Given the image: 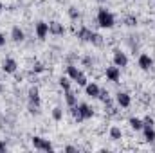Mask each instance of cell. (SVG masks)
<instances>
[{
    "label": "cell",
    "instance_id": "26",
    "mask_svg": "<svg viewBox=\"0 0 155 153\" xmlns=\"http://www.w3.org/2000/svg\"><path fill=\"white\" fill-rule=\"evenodd\" d=\"M143 122H144V126H153V124H155V121L150 117V115H148V117H144V119H143Z\"/></svg>",
    "mask_w": 155,
    "mask_h": 153
},
{
    "label": "cell",
    "instance_id": "19",
    "mask_svg": "<svg viewBox=\"0 0 155 153\" xmlns=\"http://www.w3.org/2000/svg\"><path fill=\"white\" fill-rule=\"evenodd\" d=\"M121 137H123L121 128H119V126H112V128H110V139H112V141H119Z\"/></svg>",
    "mask_w": 155,
    "mask_h": 153
},
{
    "label": "cell",
    "instance_id": "16",
    "mask_svg": "<svg viewBox=\"0 0 155 153\" xmlns=\"http://www.w3.org/2000/svg\"><path fill=\"white\" fill-rule=\"evenodd\" d=\"M65 103H67V106H69V108H71V106H76V105H78L76 94H74L72 90H65Z\"/></svg>",
    "mask_w": 155,
    "mask_h": 153
},
{
    "label": "cell",
    "instance_id": "2",
    "mask_svg": "<svg viewBox=\"0 0 155 153\" xmlns=\"http://www.w3.org/2000/svg\"><path fill=\"white\" fill-rule=\"evenodd\" d=\"M31 142H33L35 150H40V151H52V150H54L52 142H51L49 139H43V137H40V135H35V137L31 139Z\"/></svg>",
    "mask_w": 155,
    "mask_h": 153
},
{
    "label": "cell",
    "instance_id": "17",
    "mask_svg": "<svg viewBox=\"0 0 155 153\" xmlns=\"http://www.w3.org/2000/svg\"><path fill=\"white\" fill-rule=\"evenodd\" d=\"M81 74H83V72H81V69H78L76 65H69V67H67V76L71 77V79H74V81H76Z\"/></svg>",
    "mask_w": 155,
    "mask_h": 153
},
{
    "label": "cell",
    "instance_id": "18",
    "mask_svg": "<svg viewBox=\"0 0 155 153\" xmlns=\"http://www.w3.org/2000/svg\"><path fill=\"white\" fill-rule=\"evenodd\" d=\"M143 132H144V141L146 142H153L155 141V128L153 126H144Z\"/></svg>",
    "mask_w": 155,
    "mask_h": 153
},
{
    "label": "cell",
    "instance_id": "28",
    "mask_svg": "<svg viewBox=\"0 0 155 153\" xmlns=\"http://www.w3.org/2000/svg\"><path fill=\"white\" fill-rule=\"evenodd\" d=\"M33 70H35V72H43V65H41V63H35Z\"/></svg>",
    "mask_w": 155,
    "mask_h": 153
},
{
    "label": "cell",
    "instance_id": "21",
    "mask_svg": "<svg viewBox=\"0 0 155 153\" xmlns=\"http://www.w3.org/2000/svg\"><path fill=\"white\" fill-rule=\"evenodd\" d=\"M58 85L63 88V90H71V77H60V81H58Z\"/></svg>",
    "mask_w": 155,
    "mask_h": 153
},
{
    "label": "cell",
    "instance_id": "20",
    "mask_svg": "<svg viewBox=\"0 0 155 153\" xmlns=\"http://www.w3.org/2000/svg\"><path fill=\"white\" fill-rule=\"evenodd\" d=\"M52 119H54V121H61V119H63V110H61V106H54V108H52Z\"/></svg>",
    "mask_w": 155,
    "mask_h": 153
},
{
    "label": "cell",
    "instance_id": "10",
    "mask_svg": "<svg viewBox=\"0 0 155 153\" xmlns=\"http://www.w3.org/2000/svg\"><path fill=\"white\" fill-rule=\"evenodd\" d=\"M2 69H4V72H7V74H15L16 69H18V63H16V60H13V58H5L4 63H2Z\"/></svg>",
    "mask_w": 155,
    "mask_h": 153
},
{
    "label": "cell",
    "instance_id": "12",
    "mask_svg": "<svg viewBox=\"0 0 155 153\" xmlns=\"http://www.w3.org/2000/svg\"><path fill=\"white\" fill-rule=\"evenodd\" d=\"M78 110H79V114L83 117V121H85V119H90V117L94 115V110H92L90 105H87V103H79V105H78Z\"/></svg>",
    "mask_w": 155,
    "mask_h": 153
},
{
    "label": "cell",
    "instance_id": "7",
    "mask_svg": "<svg viewBox=\"0 0 155 153\" xmlns=\"http://www.w3.org/2000/svg\"><path fill=\"white\" fill-rule=\"evenodd\" d=\"M49 34H54V36H61L65 34V27L61 22H49Z\"/></svg>",
    "mask_w": 155,
    "mask_h": 153
},
{
    "label": "cell",
    "instance_id": "23",
    "mask_svg": "<svg viewBox=\"0 0 155 153\" xmlns=\"http://www.w3.org/2000/svg\"><path fill=\"white\" fill-rule=\"evenodd\" d=\"M90 43H94V45H103V38H101V34L94 33V36H92V41H90Z\"/></svg>",
    "mask_w": 155,
    "mask_h": 153
},
{
    "label": "cell",
    "instance_id": "27",
    "mask_svg": "<svg viewBox=\"0 0 155 153\" xmlns=\"http://www.w3.org/2000/svg\"><path fill=\"white\" fill-rule=\"evenodd\" d=\"M135 24H137V18H134V16L126 18V25H135Z\"/></svg>",
    "mask_w": 155,
    "mask_h": 153
},
{
    "label": "cell",
    "instance_id": "22",
    "mask_svg": "<svg viewBox=\"0 0 155 153\" xmlns=\"http://www.w3.org/2000/svg\"><path fill=\"white\" fill-rule=\"evenodd\" d=\"M71 114H72V117L76 119L78 122H81V121H83V117H81L79 110H78V105H76V106H71Z\"/></svg>",
    "mask_w": 155,
    "mask_h": 153
},
{
    "label": "cell",
    "instance_id": "15",
    "mask_svg": "<svg viewBox=\"0 0 155 153\" xmlns=\"http://www.w3.org/2000/svg\"><path fill=\"white\" fill-rule=\"evenodd\" d=\"M128 124H130V128L135 130V132H141V130L144 128V122H143V119H139V117H130V119H128Z\"/></svg>",
    "mask_w": 155,
    "mask_h": 153
},
{
    "label": "cell",
    "instance_id": "5",
    "mask_svg": "<svg viewBox=\"0 0 155 153\" xmlns=\"http://www.w3.org/2000/svg\"><path fill=\"white\" fill-rule=\"evenodd\" d=\"M137 63H139L141 70H150V69L153 67V60H152V56H150V54H144V52L139 56Z\"/></svg>",
    "mask_w": 155,
    "mask_h": 153
},
{
    "label": "cell",
    "instance_id": "8",
    "mask_svg": "<svg viewBox=\"0 0 155 153\" xmlns=\"http://www.w3.org/2000/svg\"><path fill=\"white\" fill-rule=\"evenodd\" d=\"M114 65L119 67V69L126 67L128 65V56L124 52H121V50H114Z\"/></svg>",
    "mask_w": 155,
    "mask_h": 153
},
{
    "label": "cell",
    "instance_id": "6",
    "mask_svg": "<svg viewBox=\"0 0 155 153\" xmlns=\"http://www.w3.org/2000/svg\"><path fill=\"white\" fill-rule=\"evenodd\" d=\"M105 76L108 81H112V83H117L119 81V77H121V69L116 67V65H112V67H107V72H105Z\"/></svg>",
    "mask_w": 155,
    "mask_h": 153
},
{
    "label": "cell",
    "instance_id": "14",
    "mask_svg": "<svg viewBox=\"0 0 155 153\" xmlns=\"http://www.w3.org/2000/svg\"><path fill=\"white\" fill-rule=\"evenodd\" d=\"M76 34H78V38L83 40V41H92V36H94V33H92L88 27H81Z\"/></svg>",
    "mask_w": 155,
    "mask_h": 153
},
{
    "label": "cell",
    "instance_id": "25",
    "mask_svg": "<svg viewBox=\"0 0 155 153\" xmlns=\"http://www.w3.org/2000/svg\"><path fill=\"white\" fill-rule=\"evenodd\" d=\"M76 83L79 85V86H83V88H85V85H87L88 81H87V77H85V74H81V76H79V77L76 79Z\"/></svg>",
    "mask_w": 155,
    "mask_h": 153
},
{
    "label": "cell",
    "instance_id": "30",
    "mask_svg": "<svg viewBox=\"0 0 155 153\" xmlns=\"http://www.w3.org/2000/svg\"><path fill=\"white\" fill-rule=\"evenodd\" d=\"M65 151H67V153H74V151H78V148H76V146H67V148H65Z\"/></svg>",
    "mask_w": 155,
    "mask_h": 153
},
{
    "label": "cell",
    "instance_id": "11",
    "mask_svg": "<svg viewBox=\"0 0 155 153\" xmlns=\"http://www.w3.org/2000/svg\"><path fill=\"white\" fill-rule=\"evenodd\" d=\"M35 31H36V36L40 40H45L47 34H49V24L43 22V20H40L38 24H36V27H35Z\"/></svg>",
    "mask_w": 155,
    "mask_h": 153
},
{
    "label": "cell",
    "instance_id": "1",
    "mask_svg": "<svg viewBox=\"0 0 155 153\" xmlns=\"http://www.w3.org/2000/svg\"><path fill=\"white\" fill-rule=\"evenodd\" d=\"M97 25H99L101 29H112V27L116 25L114 15H112L108 9L99 7V11H97Z\"/></svg>",
    "mask_w": 155,
    "mask_h": 153
},
{
    "label": "cell",
    "instance_id": "32",
    "mask_svg": "<svg viewBox=\"0 0 155 153\" xmlns=\"http://www.w3.org/2000/svg\"><path fill=\"white\" fill-rule=\"evenodd\" d=\"M4 43H5V38H4V34L0 33V47H4Z\"/></svg>",
    "mask_w": 155,
    "mask_h": 153
},
{
    "label": "cell",
    "instance_id": "3",
    "mask_svg": "<svg viewBox=\"0 0 155 153\" xmlns=\"http://www.w3.org/2000/svg\"><path fill=\"white\" fill-rule=\"evenodd\" d=\"M85 94L88 96V97H92V99H97L99 97V94H101V88H99V85L97 83H87L85 85Z\"/></svg>",
    "mask_w": 155,
    "mask_h": 153
},
{
    "label": "cell",
    "instance_id": "13",
    "mask_svg": "<svg viewBox=\"0 0 155 153\" xmlns=\"http://www.w3.org/2000/svg\"><path fill=\"white\" fill-rule=\"evenodd\" d=\"M24 38H25L24 31H22L18 25H15V27L11 29V40H13V41H16V43H20V41H24Z\"/></svg>",
    "mask_w": 155,
    "mask_h": 153
},
{
    "label": "cell",
    "instance_id": "24",
    "mask_svg": "<svg viewBox=\"0 0 155 153\" xmlns=\"http://www.w3.org/2000/svg\"><path fill=\"white\" fill-rule=\"evenodd\" d=\"M69 16H71L72 20H78V18H79V11H78L76 7H71V9H69Z\"/></svg>",
    "mask_w": 155,
    "mask_h": 153
},
{
    "label": "cell",
    "instance_id": "4",
    "mask_svg": "<svg viewBox=\"0 0 155 153\" xmlns=\"http://www.w3.org/2000/svg\"><path fill=\"white\" fill-rule=\"evenodd\" d=\"M116 101H117V105H119L121 108H128V106L132 105V97H130L128 92H117Z\"/></svg>",
    "mask_w": 155,
    "mask_h": 153
},
{
    "label": "cell",
    "instance_id": "29",
    "mask_svg": "<svg viewBox=\"0 0 155 153\" xmlns=\"http://www.w3.org/2000/svg\"><path fill=\"white\" fill-rule=\"evenodd\" d=\"M83 65H87V67H88V65H92V58H88V56H87V58H83Z\"/></svg>",
    "mask_w": 155,
    "mask_h": 153
},
{
    "label": "cell",
    "instance_id": "31",
    "mask_svg": "<svg viewBox=\"0 0 155 153\" xmlns=\"http://www.w3.org/2000/svg\"><path fill=\"white\" fill-rule=\"evenodd\" d=\"M5 150H7V146H5V142H2V141H0V153H4Z\"/></svg>",
    "mask_w": 155,
    "mask_h": 153
},
{
    "label": "cell",
    "instance_id": "9",
    "mask_svg": "<svg viewBox=\"0 0 155 153\" xmlns=\"http://www.w3.org/2000/svg\"><path fill=\"white\" fill-rule=\"evenodd\" d=\"M27 96H29V105H33V106L40 108V103H41V99H40V90H38V88H36V86H31Z\"/></svg>",
    "mask_w": 155,
    "mask_h": 153
},
{
    "label": "cell",
    "instance_id": "33",
    "mask_svg": "<svg viewBox=\"0 0 155 153\" xmlns=\"http://www.w3.org/2000/svg\"><path fill=\"white\" fill-rule=\"evenodd\" d=\"M0 92H2V83H0Z\"/></svg>",
    "mask_w": 155,
    "mask_h": 153
}]
</instances>
